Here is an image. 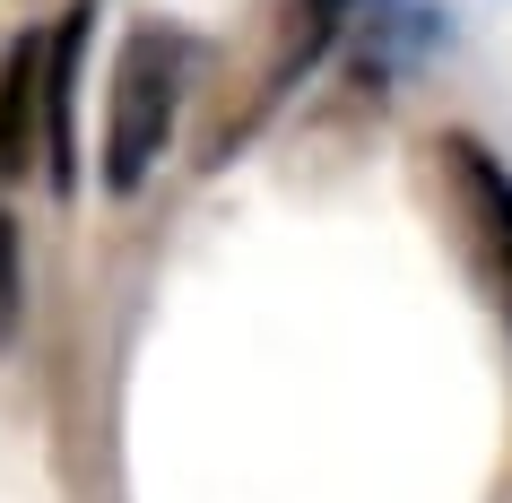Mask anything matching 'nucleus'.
Instances as JSON below:
<instances>
[{"label":"nucleus","mask_w":512,"mask_h":503,"mask_svg":"<svg viewBox=\"0 0 512 503\" xmlns=\"http://www.w3.org/2000/svg\"><path fill=\"white\" fill-rule=\"evenodd\" d=\"M183 96H191V35L183 27H131L113 53L105 87V148H96V183L113 200H131L148 174L165 165L174 131H183Z\"/></svg>","instance_id":"nucleus-1"},{"label":"nucleus","mask_w":512,"mask_h":503,"mask_svg":"<svg viewBox=\"0 0 512 503\" xmlns=\"http://www.w3.org/2000/svg\"><path fill=\"white\" fill-rule=\"evenodd\" d=\"M434 157H443V191H452L469 269H478V287L495 295V313H504V330H512V174L486 157L469 131H452Z\"/></svg>","instance_id":"nucleus-2"},{"label":"nucleus","mask_w":512,"mask_h":503,"mask_svg":"<svg viewBox=\"0 0 512 503\" xmlns=\"http://www.w3.org/2000/svg\"><path fill=\"white\" fill-rule=\"evenodd\" d=\"M87 18L96 9H70L53 35H44V148H35V174L53 191H79V61H87Z\"/></svg>","instance_id":"nucleus-3"},{"label":"nucleus","mask_w":512,"mask_h":503,"mask_svg":"<svg viewBox=\"0 0 512 503\" xmlns=\"http://www.w3.org/2000/svg\"><path fill=\"white\" fill-rule=\"evenodd\" d=\"M44 148V35H9L0 44V183H18Z\"/></svg>","instance_id":"nucleus-4"},{"label":"nucleus","mask_w":512,"mask_h":503,"mask_svg":"<svg viewBox=\"0 0 512 503\" xmlns=\"http://www.w3.org/2000/svg\"><path fill=\"white\" fill-rule=\"evenodd\" d=\"M348 9H356V0H296V61H313V53H322L330 35L348 27Z\"/></svg>","instance_id":"nucleus-5"},{"label":"nucleus","mask_w":512,"mask_h":503,"mask_svg":"<svg viewBox=\"0 0 512 503\" xmlns=\"http://www.w3.org/2000/svg\"><path fill=\"white\" fill-rule=\"evenodd\" d=\"M18 287H27V278H18V226H9V209H0V330L18 321Z\"/></svg>","instance_id":"nucleus-6"}]
</instances>
